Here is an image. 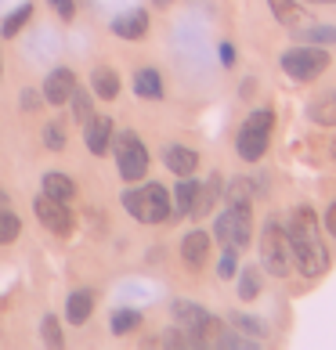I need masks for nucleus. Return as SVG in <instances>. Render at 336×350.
I'll list each match as a JSON object with an SVG mask.
<instances>
[{
    "label": "nucleus",
    "instance_id": "f257e3e1",
    "mask_svg": "<svg viewBox=\"0 0 336 350\" xmlns=\"http://www.w3.org/2000/svg\"><path fill=\"white\" fill-rule=\"evenodd\" d=\"M286 235H289V250H293V267L300 271L304 278H318L322 271H326L329 256H326V245H322V239H318L315 213L311 210H300V213L289 220Z\"/></svg>",
    "mask_w": 336,
    "mask_h": 350
},
{
    "label": "nucleus",
    "instance_id": "f03ea898",
    "mask_svg": "<svg viewBox=\"0 0 336 350\" xmlns=\"http://www.w3.org/2000/svg\"><path fill=\"white\" fill-rule=\"evenodd\" d=\"M123 206L131 210V217L138 224H163V220H170V191L163 185H145V188H134L123 196Z\"/></svg>",
    "mask_w": 336,
    "mask_h": 350
},
{
    "label": "nucleus",
    "instance_id": "7ed1b4c3",
    "mask_svg": "<svg viewBox=\"0 0 336 350\" xmlns=\"http://www.w3.org/2000/svg\"><path fill=\"white\" fill-rule=\"evenodd\" d=\"M214 235L224 250H246L253 239V217H250V202H228V210L217 217Z\"/></svg>",
    "mask_w": 336,
    "mask_h": 350
},
{
    "label": "nucleus",
    "instance_id": "20e7f679",
    "mask_svg": "<svg viewBox=\"0 0 336 350\" xmlns=\"http://www.w3.org/2000/svg\"><path fill=\"white\" fill-rule=\"evenodd\" d=\"M271 126H275V116L271 109H257L250 112V120L239 126V137H235V148L246 163H257L261 155L268 152V141H271Z\"/></svg>",
    "mask_w": 336,
    "mask_h": 350
},
{
    "label": "nucleus",
    "instance_id": "39448f33",
    "mask_svg": "<svg viewBox=\"0 0 336 350\" xmlns=\"http://www.w3.org/2000/svg\"><path fill=\"white\" fill-rule=\"evenodd\" d=\"M261 264L268 275H279L286 278L289 267H293V250H289V235L279 220H268L264 224V235H261Z\"/></svg>",
    "mask_w": 336,
    "mask_h": 350
},
{
    "label": "nucleus",
    "instance_id": "423d86ee",
    "mask_svg": "<svg viewBox=\"0 0 336 350\" xmlns=\"http://www.w3.org/2000/svg\"><path fill=\"white\" fill-rule=\"evenodd\" d=\"M112 152H116V166H120V174L127 180L145 177V170H148V148L138 141L134 131H120V134L112 131Z\"/></svg>",
    "mask_w": 336,
    "mask_h": 350
},
{
    "label": "nucleus",
    "instance_id": "0eeeda50",
    "mask_svg": "<svg viewBox=\"0 0 336 350\" xmlns=\"http://www.w3.org/2000/svg\"><path fill=\"white\" fill-rule=\"evenodd\" d=\"M326 69H329V51L322 47H293L282 55V72L293 76V80H315Z\"/></svg>",
    "mask_w": 336,
    "mask_h": 350
},
{
    "label": "nucleus",
    "instance_id": "6e6552de",
    "mask_svg": "<svg viewBox=\"0 0 336 350\" xmlns=\"http://www.w3.org/2000/svg\"><path fill=\"white\" fill-rule=\"evenodd\" d=\"M36 217H40V224H44L47 231H55V235H69V228H73L69 206L62 202V199H51V196L36 199Z\"/></svg>",
    "mask_w": 336,
    "mask_h": 350
},
{
    "label": "nucleus",
    "instance_id": "1a4fd4ad",
    "mask_svg": "<svg viewBox=\"0 0 336 350\" xmlns=\"http://www.w3.org/2000/svg\"><path fill=\"white\" fill-rule=\"evenodd\" d=\"M170 314H174V321H177V325L185 329V332H196V336L214 332V318L206 314L199 304H192V300H174Z\"/></svg>",
    "mask_w": 336,
    "mask_h": 350
},
{
    "label": "nucleus",
    "instance_id": "9d476101",
    "mask_svg": "<svg viewBox=\"0 0 336 350\" xmlns=\"http://www.w3.org/2000/svg\"><path fill=\"white\" fill-rule=\"evenodd\" d=\"M83 137H87V148L94 155H105L109 141H112V120L109 116H90V120L83 123Z\"/></svg>",
    "mask_w": 336,
    "mask_h": 350
},
{
    "label": "nucleus",
    "instance_id": "9b49d317",
    "mask_svg": "<svg viewBox=\"0 0 336 350\" xmlns=\"http://www.w3.org/2000/svg\"><path fill=\"white\" fill-rule=\"evenodd\" d=\"M73 87H76L73 72L69 69H55L44 80V101H47V105H66L69 94H73Z\"/></svg>",
    "mask_w": 336,
    "mask_h": 350
},
{
    "label": "nucleus",
    "instance_id": "f8f14e48",
    "mask_svg": "<svg viewBox=\"0 0 336 350\" xmlns=\"http://www.w3.org/2000/svg\"><path fill=\"white\" fill-rule=\"evenodd\" d=\"M181 256H185L188 267H203L206 256H210V235L199 228V231H188L185 239H181Z\"/></svg>",
    "mask_w": 336,
    "mask_h": 350
},
{
    "label": "nucleus",
    "instance_id": "ddd939ff",
    "mask_svg": "<svg viewBox=\"0 0 336 350\" xmlns=\"http://www.w3.org/2000/svg\"><path fill=\"white\" fill-rule=\"evenodd\" d=\"M163 163H166V170L177 174V177H192L196 174V166H199V155L185 148V145H170L163 152Z\"/></svg>",
    "mask_w": 336,
    "mask_h": 350
},
{
    "label": "nucleus",
    "instance_id": "4468645a",
    "mask_svg": "<svg viewBox=\"0 0 336 350\" xmlns=\"http://www.w3.org/2000/svg\"><path fill=\"white\" fill-rule=\"evenodd\" d=\"M112 33L123 36V40H138V36L148 33V15L145 11H127V15L112 18Z\"/></svg>",
    "mask_w": 336,
    "mask_h": 350
},
{
    "label": "nucleus",
    "instance_id": "2eb2a0df",
    "mask_svg": "<svg viewBox=\"0 0 336 350\" xmlns=\"http://www.w3.org/2000/svg\"><path fill=\"white\" fill-rule=\"evenodd\" d=\"M196 191H199L196 180H181V185L174 188V199H170V217H174V220L192 217V202H196Z\"/></svg>",
    "mask_w": 336,
    "mask_h": 350
},
{
    "label": "nucleus",
    "instance_id": "dca6fc26",
    "mask_svg": "<svg viewBox=\"0 0 336 350\" xmlns=\"http://www.w3.org/2000/svg\"><path fill=\"white\" fill-rule=\"evenodd\" d=\"M90 83H94V94L105 98V101H112L116 94H120V76H116V69H109V66H98L94 72H90Z\"/></svg>",
    "mask_w": 336,
    "mask_h": 350
},
{
    "label": "nucleus",
    "instance_id": "f3484780",
    "mask_svg": "<svg viewBox=\"0 0 336 350\" xmlns=\"http://www.w3.org/2000/svg\"><path fill=\"white\" fill-rule=\"evenodd\" d=\"M134 94L145 98V101H159V98H163L159 72H156V69H138V76H134Z\"/></svg>",
    "mask_w": 336,
    "mask_h": 350
},
{
    "label": "nucleus",
    "instance_id": "a211bd4d",
    "mask_svg": "<svg viewBox=\"0 0 336 350\" xmlns=\"http://www.w3.org/2000/svg\"><path fill=\"white\" fill-rule=\"evenodd\" d=\"M271 15H275V22L289 25V29H296V25L304 22V8L296 4V0H268Z\"/></svg>",
    "mask_w": 336,
    "mask_h": 350
},
{
    "label": "nucleus",
    "instance_id": "6ab92c4d",
    "mask_svg": "<svg viewBox=\"0 0 336 350\" xmlns=\"http://www.w3.org/2000/svg\"><path fill=\"white\" fill-rule=\"evenodd\" d=\"M90 310H94V293L80 289V293H73V296H69V307H66V314H69V321H73V325H83V321L90 318Z\"/></svg>",
    "mask_w": 336,
    "mask_h": 350
},
{
    "label": "nucleus",
    "instance_id": "aec40b11",
    "mask_svg": "<svg viewBox=\"0 0 336 350\" xmlns=\"http://www.w3.org/2000/svg\"><path fill=\"white\" fill-rule=\"evenodd\" d=\"M44 196L69 202V199L76 196V185H73V180H69L66 174H44Z\"/></svg>",
    "mask_w": 336,
    "mask_h": 350
},
{
    "label": "nucleus",
    "instance_id": "412c9836",
    "mask_svg": "<svg viewBox=\"0 0 336 350\" xmlns=\"http://www.w3.org/2000/svg\"><path fill=\"white\" fill-rule=\"evenodd\" d=\"M217 185H221L217 177H210L206 185H199V191H196V202H192V217H206V213L214 210V199H217V191H221Z\"/></svg>",
    "mask_w": 336,
    "mask_h": 350
},
{
    "label": "nucleus",
    "instance_id": "4be33fe9",
    "mask_svg": "<svg viewBox=\"0 0 336 350\" xmlns=\"http://www.w3.org/2000/svg\"><path fill=\"white\" fill-rule=\"evenodd\" d=\"M29 15H33V4H22V8H15L11 11V15L4 18V25H0V36H4V40H11V36H18V29L25 22H29Z\"/></svg>",
    "mask_w": 336,
    "mask_h": 350
},
{
    "label": "nucleus",
    "instance_id": "5701e85b",
    "mask_svg": "<svg viewBox=\"0 0 336 350\" xmlns=\"http://www.w3.org/2000/svg\"><path fill=\"white\" fill-rule=\"evenodd\" d=\"M69 101H73L76 123H87L90 116H94V105H90V94H87V90H80V87H73V94H69Z\"/></svg>",
    "mask_w": 336,
    "mask_h": 350
},
{
    "label": "nucleus",
    "instance_id": "b1692460",
    "mask_svg": "<svg viewBox=\"0 0 336 350\" xmlns=\"http://www.w3.org/2000/svg\"><path fill=\"white\" fill-rule=\"evenodd\" d=\"M257 293H261V267H246L239 278V296L242 300H253Z\"/></svg>",
    "mask_w": 336,
    "mask_h": 350
},
{
    "label": "nucleus",
    "instance_id": "393cba45",
    "mask_svg": "<svg viewBox=\"0 0 336 350\" xmlns=\"http://www.w3.org/2000/svg\"><path fill=\"white\" fill-rule=\"evenodd\" d=\"M138 325H141V314H138V310H116V314H112V332H116V336L134 332Z\"/></svg>",
    "mask_w": 336,
    "mask_h": 350
},
{
    "label": "nucleus",
    "instance_id": "a878e982",
    "mask_svg": "<svg viewBox=\"0 0 336 350\" xmlns=\"http://www.w3.org/2000/svg\"><path fill=\"white\" fill-rule=\"evenodd\" d=\"M311 120L326 123V126H336V94H326L318 101V105L311 109Z\"/></svg>",
    "mask_w": 336,
    "mask_h": 350
},
{
    "label": "nucleus",
    "instance_id": "bb28decb",
    "mask_svg": "<svg viewBox=\"0 0 336 350\" xmlns=\"http://www.w3.org/2000/svg\"><path fill=\"white\" fill-rule=\"evenodd\" d=\"M18 239V217L8 210V206H0V245L4 242H15Z\"/></svg>",
    "mask_w": 336,
    "mask_h": 350
},
{
    "label": "nucleus",
    "instance_id": "cd10ccee",
    "mask_svg": "<svg viewBox=\"0 0 336 350\" xmlns=\"http://www.w3.org/2000/svg\"><path fill=\"white\" fill-rule=\"evenodd\" d=\"M304 44H336V29H329V25H315V29L300 33Z\"/></svg>",
    "mask_w": 336,
    "mask_h": 350
},
{
    "label": "nucleus",
    "instance_id": "c85d7f7f",
    "mask_svg": "<svg viewBox=\"0 0 336 350\" xmlns=\"http://www.w3.org/2000/svg\"><path fill=\"white\" fill-rule=\"evenodd\" d=\"M44 145H47L51 152L66 148V131H62V123H47V126H44Z\"/></svg>",
    "mask_w": 336,
    "mask_h": 350
},
{
    "label": "nucleus",
    "instance_id": "c756f323",
    "mask_svg": "<svg viewBox=\"0 0 336 350\" xmlns=\"http://www.w3.org/2000/svg\"><path fill=\"white\" fill-rule=\"evenodd\" d=\"M40 332H44V343H47V347H62V329H58V318H55V314L44 318Z\"/></svg>",
    "mask_w": 336,
    "mask_h": 350
},
{
    "label": "nucleus",
    "instance_id": "7c9ffc66",
    "mask_svg": "<svg viewBox=\"0 0 336 350\" xmlns=\"http://www.w3.org/2000/svg\"><path fill=\"white\" fill-rule=\"evenodd\" d=\"M231 325L242 329V332H250V336H264V325L257 318H246V314H231Z\"/></svg>",
    "mask_w": 336,
    "mask_h": 350
},
{
    "label": "nucleus",
    "instance_id": "2f4dec72",
    "mask_svg": "<svg viewBox=\"0 0 336 350\" xmlns=\"http://www.w3.org/2000/svg\"><path fill=\"white\" fill-rule=\"evenodd\" d=\"M250 180H231L228 185V202H250Z\"/></svg>",
    "mask_w": 336,
    "mask_h": 350
},
{
    "label": "nucleus",
    "instance_id": "473e14b6",
    "mask_svg": "<svg viewBox=\"0 0 336 350\" xmlns=\"http://www.w3.org/2000/svg\"><path fill=\"white\" fill-rule=\"evenodd\" d=\"M166 343H170V347H199V343H203V336H185V329H170Z\"/></svg>",
    "mask_w": 336,
    "mask_h": 350
},
{
    "label": "nucleus",
    "instance_id": "72a5a7b5",
    "mask_svg": "<svg viewBox=\"0 0 336 350\" xmlns=\"http://www.w3.org/2000/svg\"><path fill=\"white\" fill-rule=\"evenodd\" d=\"M235 275V250H224L221 256V278H231Z\"/></svg>",
    "mask_w": 336,
    "mask_h": 350
},
{
    "label": "nucleus",
    "instance_id": "f704fd0d",
    "mask_svg": "<svg viewBox=\"0 0 336 350\" xmlns=\"http://www.w3.org/2000/svg\"><path fill=\"white\" fill-rule=\"evenodd\" d=\"M217 347H253L250 340H242V336H217Z\"/></svg>",
    "mask_w": 336,
    "mask_h": 350
},
{
    "label": "nucleus",
    "instance_id": "c9c22d12",
    "mask_svg": "<svg viewBox=\"0 0 336 350\" xmlns=\"http://www.w3.org/2000/svg\"><path fill=\"white\" fill-rule=\"evenodd\" d=\"M40 105V94H36V90H22V109L29 112V109H36Z\"/></svg>",
    "mask_w": 336,
    "mask_h": 350
},
{
    "label": "nucleus",
    "instance_id": "e433bc0d",
    "mask_svg": "<svg viewBox=\"0 0 336 350\" xmlns=\"http://www.w3.org/2000/svg\"><path fill=\"white\" fill-rule=\"evenodd\" d=\"M51 4H55V11H58L62 18H73V11H76L73 0H51Z\"/></svg>",
    "mask_w": 336,
    "mask_h": 350
},
{
    "label": "nucleus",
    "instance_id": "4c0bfd02",
    "mask_svg": "<svg viewBox=\"0 0 336 350\" xmlns=\"http://www.w3.org/2000/svg\"><path fill=\"white\" fill-rule=\"evenodd\" d=\"M326 228H329V235L336 239V202H333L329 210H326Z\"/></svg>",
    "mask_w": 336,
    "mask_h": 350
},
{
    "label": "nucleus",
    "instance_id": "58836bf2",
    "mask_svg": "<svg viewBox=\"0 0 336 350\" xmlns=\"http://www.w3.org/2000/svg\"><path fill=\"white\" fill-rule=\"evenodd\" d=\"M221 62H224V66H231V62H235V47H231L228 40L221 44Z\"/></svg>",
    "mask_w": 336,
    "mask_h": 350
},
{
    "label": "nucleus",
    "instance_id": "ea45409f",
    "mask_svg": "<svg viewBox=\"0 0 336 350\" xmlns=\"http://www.w3.org/2000/svg\"><path fill=\"white\" fill-rule=\"evenodd\" d=\"M0 206H8V191H0Z\"/></svg>",
    "mask_w": 336,
    "mask_h": 350
},
{
    "label": "nucleus",
    "instance_id": "a19ab883",
    "mask_svg": "<svg viewBox=\"0 0 336 350\" xmlns=\"http://www.w3.org/2000/svg\"><path fill=\"white\" fill-rule=\"evenodd\" d=\"M318 4H336V0H318Z\"/></svg>",
    "mask_w": 336,
    "mask_h": 350
},
{
    "label": "nucleus",
    "instance_id": "79ce46f5",
    "mask_svg": "<svg viewBox=\"0 0 336 350\" xmlns=\"http://www.w3.org/2000/svg\"><path fill=\"white\" fill-rule=\"evenodd\" d=\"M156 4H170V0H156Z\"/></svg>",
    "mask_w": 336,
    "mask_h": 350
},
{
    "label": "nucleus",
    "instance_id": "37998d69",
    "mask_svg": "<svg viewBox=\"0 0 336 350\" xmlns=\"http://www.w3.org/2000/svg\"><path fill=\"white\" fill-rule=\"evenodd\" d=\"M0 69H4V62H0Z\"/></svg>",
    "mask_w": 336,
    "mask_h": 350
}]
</instances>
